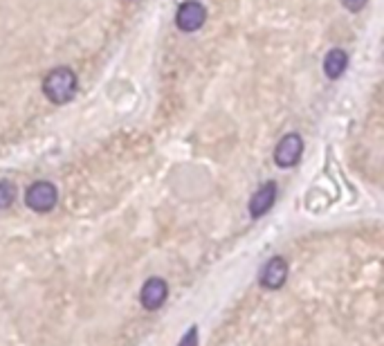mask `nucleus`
Here are the masks:
<instances>
[{
    "label": "nucleus",
    "mask_w": 384,
    "mask_h": 346,
    "mask_svg": "<svg viewBox=\"0 0 384 346\" xmlns=\"http://www.w3.org/2000/svg\"><path fill=\"white\" fill-rule=\"evenodd\" d=\"M285 279H288V263L283 257H272L258 275V284L265 290H279L285 284Z\"/></svg>",
    "instance_id": "423d86ee"
},
{
    "label": "nucleus",
    "mask_w": 384,
    "mask_h": 346,
    "mask_svg": "<svg viewBox=\"0 0 384 346\" xmlns=\"http://www.w3.org/2000/svg\"><path fill=\"white\" fill-rule=\"evenodd\" d=\"M366 3H369V0H342V5L348 9V12H353V14L362 12Z\"/></svg>",
    "instance_id": "9b49d317"
},
{
    "label": "nucleus",
    "mask_w": 384,
    "mask_h": 346,
    "mask_svg": "<svg viewBox=\"0 0 384 346\" xmlns=\"http://www.w3.org/2000/svg\"><path fill=\"white\" fill-rule=\"evenodd\" d=\"M348 68V54L344 50H330L326 54V59H324V72H326V77L328 79H339L346 72Z\"/></svg>",
    "instance_id": "6e6552de"
},
{
    "label": "nucleus",
    "mask_w": 384,
    "mask_h": 346,
    "mask_svg": "<svg viewBox=\"0 0 384 346\" xmlns=\"http://www.w3.org/2000/svg\"><path fill=\"white\" fill-rule=\"evenodd\" d=\"M16 198V187L10 180H0V209H7Z\"/></svg>",
    "instance_id": "1a4fd4ad"
},
{
    "label": "nucleus",
    "mask_w": 384,
    "mask_h": 346,
    "mask_svg": "<svg viewBox=\"0 0 384 346\" xmlns=\"http://www.w3.org/2000/svg\"><path fill=\"white\" fill-rule=\"evenodd\" d=\"M79 79L70 68H55L50 70L46 79H43V95H46L52 104H68L70 99L77 95Z\"/></svg>",
    "instance_id": "f257e3e1"
},
{
    "label": "nucleus",
    "mask_w": 384,
    "mask_h": 346,
    "mask_svg": "<svg viewBox=\"0 0 384 346\" xmlns=\"http://www.w3.org/2000/svg\"><path fill=\"white\" fill-rule=\"evenodd\" d=\"M177 346H198V329L191 326V329L184 333V338L177 342Z\"/></svg>",
    "instance_id": "9d476101"
},
{
    "label": "nucleus",
    "mask_w": 384,
    "mask_h": 346,
    "mask_svg": "<svg viewBox=\"0 0 384 346\" xmlns=\"http://www.w3.org/2000/svg\"><path fill=\"white\" fill-rule=\"evenodd\" d=\"M303 153V140L297 133H288L285 138L279 140L274 149V165L281 169H292L301 160Z\"/></svg>",
    "instance_id": "7ed1b4c3"
},
{
    "label": "nucleus",
    "mask_w": 384,
    "mask_h": 346,
    "mask_svg": "<svg viewBox=\"0 0 384 346\" xmlns=\"http://www.w3.org/2000/svg\"><path fill=\"white\" fill-rule=\"evenodd\" d=\"M169 297V284L162 277H151L140 290V302L146 311H160Z\"/></svg>",
    "instance_id": "20e7f679"
},
{
    "label": "nucleus",
    "mask_w": 384,
    "mask_h": 346,
    "mask_svg": "<svg viewBox=\"0 0 384 346\" xmlns=\"http://www.w3.org/2000/svg\"><path fill=\"white\" fill-rule=\"evenodd\" d=\"M59 203V189L50 180H37L32 182L25 191V205L37 214H48Z\"/></svg>",
    "instance_id": "f03ea898"
},
{
    "label": "nucleus",
    "mask_w": 384,
    "mask_h": 346,
    "mask_svg": "<svg viewBox=\"0 0 384 346\" xmlns=\"http://www.w3.org/2000/svg\"><path fill=\"white\" fill-rule=\"evenodd\" d=\"M276 191H279L276 182H272V180L263 182V185L254 191V196L249 198V216L261 218V216H265L267 212H270V209L274 207V203H276Z\"/></svg>",
    "instance_id": "0eeeda50"
},
{
    "label": "nucleus",
    "mask_w": 384,
    "mask_h": 346,
    "mask_svg": "<svg viewBox=\"0 0 384 346\" xmlns=\"http://www.w3.org/2000/svg\"><path fill=\"white\" fill-rule=\"evenodd\" d=\"M207 21V12L198 0H186L184 5H180L175 14V25L180 27L182 32H198L200 27Z\"/></svg>",
    "instance_id": "39448f33"
}]
</instances>
